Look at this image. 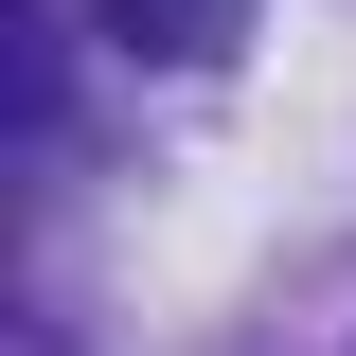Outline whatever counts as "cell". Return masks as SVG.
Returning <instances> with one entry per match:
<instances>
[{
	"label": "cell",
	"instance_id": "6da1fadb",
	"mask_svg": "<svg viewBox=\"0 0 356 356\" xmlns=\"http://www.w3.org/2000/svg\"><path fill=\"white\" fill-rule=\"evenodd\" d=\"M107 36H125V54H161V72H214V54L250 36V0H107Z\"/></svg>",
	"mask_w": 356,
	"mask_h": 356
}]
</instances>
